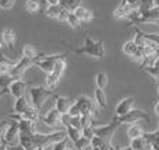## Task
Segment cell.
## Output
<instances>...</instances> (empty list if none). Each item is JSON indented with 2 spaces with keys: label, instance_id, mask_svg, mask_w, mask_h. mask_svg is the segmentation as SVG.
I'll use <instances>...</instances> for the list:
<instances>
[{
  "label": "cell",
  "instance_id": "29",
  "mask_svg": "<svg viewBox=\"0 0 159 150\" xmlns=\"http://www.w3.org/2000/svg\"><path fill=\"white\" fill-rule=\"evenodd\" d=\"M14 80H18V79H14L13 76H10V75L0 76V87H2V89H8Z\"/></svg>",
  "mask_w": 159,
  "mask_h": 150
},
{
  "label": "cell",
  "instance_id": "37",
  "mask_svg": "<svg viewBox=\"0 0 159 150\" xmlns=\"http://www.w3.org/2000/svg\"><path fill=\"white\" fill-rule=\"evenodd\" d=\"M70 126H73V128L78 129V131H81L82 129V125H81V117L80 118H75V117H70Z\"/></svg>",
  "mask_w": 159,
  "mask_h": 150
},
{
  "label": "cell",
  "instance_id": "33",
  "mask_svg": "<svg viewBox=\"0 0 159 150\" xmlns=\"http://www.w3.org/2000/svg\"><path fill=\"white\" fill-rule=\"evenodd\" d=\"M73 145H74V149H75V150H84L85 148H89V146H91V142H89L88 139H85L84 136H82L81 139L77 140L75 143H73Z\"/></svg>",
  "mask_w": 159,
  "mask_h": 150
},
{
  "label": "cell",
  "instance_id": "31",
  "mask_svg": "<svg viewBox=\"0 0 159 150\" xmlns=\"http://www.w3.org/2000/svg\"><path fill=\"white\" fill-rule=\"evenodd\" d=\"M107 143H109V142L103 140L102 138L95 136V138H92V139H91V148H99V149L103 150V149H105V146H106Z\"/></svg>",
  "mask_w": 159,
  "mask_h": 150
},
{
  "label": "cell",
  "instance_id": "7",
  "mask_svg": "<svg viewBox=\"0 0 159 150\" xmlns=\"http://www.w3.org/2000/svg\"><path fill=\"white\" fill-rule=\"evenodd\" d=\"M32 65H34L32 60H30V59L21 56V58H20L16 62V65L11 67V70H10V73H8V75L13 76L14 79H21L22 75H24V73L27 72V70L30 69Z\"/></svg>",
  "mask_w": 159,
  "mask_h": 150
},
{
  "label": "cell",
  "instance_id": "35",
  "mask_svg": "<svg viewBox=\"0 0 159 150\" xmlns=\"http://www.w3.org/2000/svg\"><path fill=\"white\" fill-rule=\"evenodd\" d=\"M67 114L70 115V117H75V118H80L81 117V109H80V107L75 104V101H74V104H73L71 107H70V109H69V112Z\"/></svg>",
  "mask_w": 159,
  "mask_h": 150
},
{
  "label": "cell",
  "instance_id": "5",
  "mask_svg": "<svg viewBox=\"0 0 159 150\" xmlns=\"http://www.w3.org/2000/svg\"><path fill=\"white\" fill-rule=\"evenodd\" d=\"M75 104L80 107L82 115H91V117L96 118V103L95 100H91L87 95H80V97L75 100Z\"/></svg>",
  "mask_w": 159,
  "mask_h": 150
},
{
  "label": "cell",
  "instance_id": "14",
  "mask_svg": "<svg viewBox=\"0 0 159 150\" xmlns=\"http://www.w3.org/2000/svg\"><path fill=\"white\" fill-rule=\"evenodd\" d=\"M93 97H95V103L99 108H102V109L107 108V98H106V93H105V90L96 87L95 91H93Z\"/></svg>",
  "mask_w": 159,
  "mask_h": 150
},
{
  "label": "cell",
  "instance_id": "22",
  "mask_svg": "<svg viewBox=\"0 0 159 150\" xmlns=\"http://www.w3.org/2000/svg\"><path fill=\"white\" fill-rule=\"evenodd\" d=\"M61 6L60 4H55V6H46V8H45L43 13L46 14L49 18H53V20H57L59 18V14H60L61 11Z\"/></svg>",
  "mask_w": 159,
  "mask_h": 150
},
{
  "label": "cell",
  "instance_id": "8",
  "mask_svg": "<svg viewBox=\"0 0 159 150\" xmlns=\"http://www.w3.org/2000/svg\"><path fill=\"white\" fill-rule=\"evenodd\" d=\"M134 104H135V100L134 97H124L121 98L120 101H117L116 104V108H115V114L116 117H123V115L129 114V112L134 111Z\"/></svg>",
  "mask_w": 159,
  "mask_h": 150
},
{
  "label": "cell",
  "instance_id": "32",
  "mask_svg": "<svg viewBox=\"0 0 159 150\" xmlns=\"http://www.w3.org/2000/svg\"><path fill=\"white\" fill-rule=\"evenodd\" d=\"M67 22H69L70 27H71V28H75V30H78V28L81 27V24H82V22L77 18V17L74 16V13H70V14H69V18H67Z\"/></svg>",
  "mask_w": 159,
  "mask_h": 150
},
{
  "label": "cell",
  "instance_id": "13",
  "mask_svg": "<svg viewBox=\"0 0 159 150\" xmlns=\"http://www.w3.org/2000/svg\"><path fill=\"white\" fill-rule=\"evenodd\" d=\"M73 13H74V16L77 17L81 22H89L93 20V13L91 10H88V8L82 7V6H78Z\"/></svg>",
  "mask_w": 159,
  "mask_h": 150
},
{
  "label": "cell",
  "instance_id": "36",
  "mask_svg": "<svg viewBox=\"0 0 159 150\" xmlns=\"http://www.w3.org/2000/svg\"><path fill=\"white\" fill-rule=\"evenodd\" d=\"M8 126H10V122H8V121H6V119L0 121V142H2L3 138H4V135H6V132H7Z\"/></svg>",
  "mask_w": 159,
  "mask_h": 150
},
{
  "label": "cell",
  "instance_id": "24",
  "mask_svg": "<svg viewBox=\"0 0 159 150\" xmlns=\"http://www.w3.org/2000/svg\"><path fill=\"white\" fill-rule=\"evenodd\" d=\"M137 49H138V45L134 42V39H131V41H127V42H124L123 44V52L126 53L127 56H134L135 55V52H137Z\"/></svg>",
  "mask_w": 159,
  "mask_h": 150
},
{
  "label": "cell",
  "instance_id": "20",
  "mask_svg": "<svg viewBox=\"0 0 159 150\" xmlns=\"http://www.w3.org/2000/svg\"><path fill=\"white\" fill-rule=\"evenodd\" d=\"M20 115L22 117V119L30 121V122H36V121H39V117H41V115H39V111L34 108L32 105H31L24 114H20Z\"/></svg>",
  "mask_w": 159,
  "mask_h": 150
},
{
  "label": "cell",
  "instance_id": "3",
  "mask_svg": "<svg viewBox=\"0 0 159 150\" xmlns=\"http://www.w3.org/2000/svg\"><path fill=\"white\" fill-rule=\"evenodd\" d=\"M113 119H116L119 123L121 125H124V123H129V125H131V123H137L140 119H145L147 122H149V115L148 112L145 111H141V109H134V111L129 112V114L123 115V117H113Z\"/></svg>",
  "mask_w": 159,
  "mask_h": 150
},
{
  "label": "cell",
  "instance_id": "28",
  "mask_svg": "<svg viewBox=\"0 0 159 150\" xmlns=\"http://www.w3.org/2000/svg\"><path fill=\"white\" fill-rule=\"evenodd\" d=\"M66 67H67L66 59H59V60H56L52 73H55V75H57V76H60V77H61V76H63V73H64V70H66Z\"/></svg>",
  "mask_w": 159,
  "mask_h": 150
},
{
  "label": "cell",
  "instance_id": "23",
  "mask_svg": "<svg viewBox=\"0 0 159 150\" xmlns=\"http://www.w3.org/2000/svg\"><path fill=\"white\" fill-rule=\"evenodd\" d=\"M130 148L133 150H147L149 146H148V143H147V140L144 139V136H141V138H137V139H131Z\"/></svg>",
  "mask_w": 159,
  "mask_h": 150
},
{
  "label": "cell",
  "instance_id": "2",
  "mask_svg": "<svg viewBox=\"0 0 159 150\" xmlns=\"http://www.w3.org/2000/svg\"><path fill=\"white\" fill-rule=\"evenodd\" d=\"M30 95H31V105L34 107L35 109L41 111L43 103L46 101V98H49L50 95H55L53 91L48 90L46 87L42 86H34L30 87Z\"/></svg>",
  "mask_w": 159,
  "mask_h": 150
},
{
  "label": "cell",
  "instance_id": "19",
  "mask_svg": "<svg viewBox=\"0 0 159 150\" xmlns=\"http://www.w3.org/2000/svg\"><path fill=\"white\" fill-rule=\"evenodd\" d=\"M145 131L141 128L138 123H131V125L127 128V135H129L130 139H137V138H141L144 136Z\"/></svg>",
  "mask_w": 159,
  "mask_h": 150
},
{
  "label": "cell",
  "instance_id": "26",
  "mask_svg": "<svg viewBox=\"0 0 159 150\" xmlns=\"http://www.w3.org/2000/svg\"><path fill=\"white\" fill-rule=\"evenodd\" d=\"M66 133H67V138H69L73 143H75L77 140H80L82 138L81 131H78V129L73 128V126H70V125L66 126Z\"/></svg>",
  "mask_w": 159,
  "mask_h": 150
},
{
  "label": "cell",
  "instance_id": "49",
  "mask_svg": "<svg viewBox=\"0 0 159 150\" xmlns=\"http://www.w3.org/2000/svg\"><path fill=\"white\" fill-rule=\"evenodd\" d=\"M36 150H45V149H41V148H39V149H36Z\"/></svg>",
  "mask_w": 159,
  "mask_h": 150
},
{
  "label": "cell",
  "instance_id": "4",
  "mask_svg": "<svg viewBox=\"0 0 159 150\" xmlns=\"http://www.w3.org/2000/svg\"><path fill=\"white\" fill-rule=\"evenodd\" d=\"M119 126H120V123L116 119H112V122L106 123V125L101 123L99 126H95V136L102 138L106 142H113V133Z\"/></svg>",
  "mask_w": 159,
  "mask_h": 150
},
{
  "label": "cell",
  "instance_id": "21",
  "mask_svg": "<svg viewBox=\"0 0 159 150\" xmlns=\"http://www.w3.org/2000/svg\"><path fill=\"white\" fill-rule=\"evenodd\" d=\"M25 10L30 14H36L42 10L41 0H27L25 2Z\"/></svg>",
  "mask_w": 159,
  "mask_h": 150
},
{
  "label": "cell",
  "instance_id": "30",
  "mask_svg": "<svg viewBox=\"0 0 159 150\" xmlns=\"http://www.w3.org/2000/svg\"><path fill=\"white\" fill-rule=\"evenodd\" d=\"M81 133L85 139H88L91 142V139L95 138V126H84L81 129Z\"/></svg>",
  "mask_w": 159,
  "mask_h": 150
},
{
  "label": "cell",
  "instance_id": "48",
  "mask_svg": "<svg viewBox=\"0 0 159 150\" xmlns=\"http://www.w3.org/2000/svg\"><path fill=\"white\" fill-rule=\"evenodd\" d=\"M158 95H159V84H158Z\"/></svg>",
  "mask_w": 159,
  "mask_h": 150
},
{
  "label": "cell",
  "instance_id": "9",
  "mask_svg": "<svg viewBox=\"0 0 159 150\" xmlns=\"http://www.w3.org/2000/svg\"><path fill=\"white\" fill-rule=\"evenodd\" d=\"M60 119H61V114L55 108V107L50 108L46 114H43V115L39 117V121L43 122L46 126H50V128H55L57 123H60Z\"/></svg>",
  "mask_w": 159,
  "mask_h": 150
},
{
  "label": "cell",
  "instance_id": "42",
  "mask_svg": "<svg viewBox=\"0 0 159 150\" xmlns=\"http://www.w3.org/2000/svg\"><path fill=\"white\" fill-rule=\"evenodd\" d=\"M103 150H116V146H113V143L112 142H109L106 146H105V149Z\"/></svg>",
  "mask_w": 159,
  "mask_h": 150
},
{
  "label": "cell",
  "instance_id": "45",
  "mask_svg": "<svg viewBox=\"0 0 159 150\" xmlns=\"http://www.w3.org/2000/svg\"><path fill=\"white\" fill-rule=\"evenodd\" d=\"M116 150H133L130 146H127V148H120V146H116Z\"/></svg>",
  "mask_w": 159,
  "mask_h": 150
},
{
  "label": "cell",
  "instance_id": "52",
  "mask_svg": "<svg viewBox=\"0 0 159 150\" xmlns=\"http://www.w3.org/2000/svg\"><path fill=\"white\" fill-rule=\"evenodd\" d=\"M158 129H159V128H158Z\"/></svg>",
  "mask_w": 159,
  "mask_h": 150
},
{
  "label": "cell",
  "instance_id": "6",
  "mask_svg": "<svg viewBox=\"0 0 159 150\" xmlns=\"http://www.w3.org/2000/svg\"><path fill=\"white\" fill-rule=\"evenodd\" d=\"M18 135H20L18 122L14 121L13 123H10V126H8V129H7V132H6L4 138H3L2 143L3 145H6L7 148H17V146L20 145Z\"/></svg>",
  "mask_w": 159,
  "mask_h": 150
},
{
  "label": "cell",
  "instance_id": "46",
  "mask_svg": "<svg viewBox=\"0 0 159 150\" xmlns=\"http://www.w3.org/2000/svg\"><path fill=\"white\" fill-rule=\"evenodd\" d=\"M4 46H6V45L3 44V41H2V39H0V55H2V53H3V49H4Z\"/></svg>",
  "mask_w": 159,
  "mask_h": 150
},
{
  "label": "cell",
  "instance_id": "43",
  "mask_svg": "<svg viewBox=\"0 0 159 150\" xmlns=\"http://www.w3.org/2000/svg\"><path fill=\"white\" fill-rule=\"evenodd\" d=\"M7 93H10V91H8V89H2V90H0V100H2V97H3V95H6Z\"/></svg>",
  "mask_w": 159,
  "mask_h": 150
},
{
  "label": "cell",
  "instance_id": "44",
  "mask_svg": "<svg viewBox=\"0 0 159 150\" xmlns=\"http://www.w3.org/2000/svg\"><path fill=\"white\" fill-rule=\"evenodd\" d=\"M154 112L159 117V101H158L157 104H155V107H154Z\"/></svg>",
  "mask_w": 159,
  "mask_h": 150
},
{
  "label": "cell",
  "instance_id": "27",
  "mask_svg": "<svg viewBox=\"0 0 159 150\" xmlns=\"http://www.w3.org/2000/svg\"><path fill=\"white\" fill-rule=\"evenodd\" d=\"M59 4L63 8L69 10L70 13H73L78 6H81V0H59Z\"/></svg>",
  "mask_w": 159,
  "mask_h": 150
},
{
  "label": "cell",
  "instance_id": "1",
  "mask_svg": "<svg viewBox=\"0 0 159 150\" xmlns=\"http://www.w3.org/2000/svg\"><path fill=\"white\" fill-rule=\"evenodd\" d=\"M73 53L75 55H89L92 58L96 59H102L105 56V46H103V41H93L89 35H85L84 38V45L80 46L78 49H75Z\"/></svg>",
  "mask_w": 159,
  "mask_h": 150
},
{
  "label": "cell",
  "instance_id": "11",
  "mask_svg": "<svg viewBox=\"0 0 159 150\" xmlns=\"http://www.w3.org/2000/svg\"><path fill=\"white\" fill-rule=\"evenodd\" d=\"M25 89H27V83L24 80H21V79H18V80H14L11 83V86L8 87V91L17 100V98L25 95Z\"/></svg>",
  "mask_w": 159,
  "mask_h": 150
},
{
  "label": "cell",
  "instance_id": "39",
  "mask_svg": "<svg viewBox=\"0 0 159 150\" xmlns=\"http://www.w3.org/2000/svg\"><path fill=\"white\" fill-rule=\"evenodd\" d=\"M14 3H16V0H0V8H4V10L11 8Z\"/></svg>",
  "mask_w": 159,
  "mask_h": 150
},
{
  "label": "cell",
  "instance_id": "10",
  "mask_svg": "<svg viewBox=\"0 0 159 150\" xmlns=\"http://www.w3.org/2000/svg\"><path fill=\"white\" fill-rule=\"evenodd\" d=\"M0 39H2L3 44H4L8 49L14 51L16 44H17V34L13 28H4V30L2 31V36H0Z\"/></svg>",
  "mask_w": 159,
  "mask_h": 150
},
{
  "label": "cell",
  "instance_id": "17",
  "mask_svg": "<svg viewBox=\"0 0 159 150\" xmlns=\"http://www.w3.org/2000/svg\"><path fill=\"white\" fill-rule=\"evenodd\" d=\"M30 107H31V103H28L25 95L24 97H20V98H17L16 103H14V112H16V114H24Z\"/></svg>",
  "mask_w": 159,
  "mask_h": 150
},
{
  "label": "cell",
  "instance_id": "15",
  "mask_svg": "<svg viewBox=\"0 0 159 150\" xmlns=\"http://www.w3.org/2000/svg\"><path fill=\"white\" fill-rule=\"evenodd\" d=\"M131 11H133V8L127 4L126 6H119V7H116L115 11H113V17H115L116 20H129Z\"/></svg>",
  "mask_w": 159,
  "mask_h": 150
},
{
  "label": "cell",
  "instance_id": "51",
  "mask_svg": "<svg viewBox=\"0 0 159 150\" xmlns=\"http://www.w3.org/2000/svg\"><path fill=\"white\" fill-rule=\"evenodd\" d=\"M0 143H2V142H0Z\"/></svg>",
  "mask_w": 159,
  "mask_h": 150
},
{
  "label": "cell",
  "instance_id": "18",
  "mask_svg": "<svg viewBox=\"0 0 159 150\" xmlns=\"http://www.w3.org/2000/svg\"><path fill=\"white\" fill-rule=\"evenodd\" d=\"M39 53L41 52H39L34 45H24V48H22V51H21V56H24V58L30 59V60H32V62H34V59L38 58Z\"/></svg>",
  "mask_w": 159,
  "mask_h": 150
},
{
  "label": "cell",
  "instance_id": "16",
  "mask_svg": "<svg viewBox=\"0 0 159 150\" xmlns=\"http://www.w3.org/2000/svg\"><path fill=\"white\" fill-rule=\"evenodd\" d=\"M60 79H61L60 76L55 75V73H49V75H46V79H45V87L48 90H50V91H53V90L57 89Z\"/></svg>",
  "mask_w": 159,
  "mask_h": 150
},
{
  "label": "cell",
  "instance_id": "25",
  "mask_svg": "<svg viewBox=\"0 0 159 150\" xmlns=\"http://www.w3.org/2000/svg\"><path fill=\"white\" fill-rule=\"evenodd\" d=\"M95 83H96L98 89L105 90L109 86V76H107L106 73H98V75L95 76Z\"/></svg>",
  "mask_w": 159,
  "mask_h": 150
},
{
  "label": "cell",
  "instance_id": "38",
  "mask_svg": "<svg viewBox=\"0 0 159 150\" xmlns=\"http://www.w3.org/2000/svg\"><path fill=\"white\" fill-rule=\"evenodd\" d=\"M126 4L130 6L133 10H137V8L141 7V4H143V0H127Z\"/></svg>",
  "mask_w": 159,
  "mask_h": 150
},
{
  "label": "cell",
  "instance_id": "34",
  "mask_svg": "<svg viewBox=\"0 0 159 150\" xmlns=\"http://www.w3.org/2000/svg\"><path fill=\"white\" fill-rule=\"evenodd\" d=\"M71 142V140L69 139V138H64L63 140H60V142H57V143H55V145H52L50 148H52V150H64L69 146V143Z\"/></svg>",
  "mask_w": 159,
  "mask_h": 150
},
{
  "label": "cell",
  "instance_id": "12",
  "mask_svg": "<svg viewBox=\"0 0 159 150\" xmlns=\"http://www.w3.org/2000/svg\"><path fill=\"white\" fill-rule=\"evenodd\" d=\"M73 104L74 103H73L70 98L63 97V95H55V108L57 109L60 114H67Z\"/></svg>",
  "mask_w": 159,
  "mask_h": 150
},
{
  "label": "cell",
  "instance_id": "40",
  "mask_svg": "<svg viewBox=\"0 0 159 150\" xmlns=\"http://www.w3.org/2000/svg\"><path fill=\"white\" fill-rule=\"evenodd\" d=\"M69 14H70V11L69 10H66V8H61V11H60V14H59V18H57V21H66L67 22V18H69Z\"/></svg>",
  "mask_w": 159,
  "mask_h": 150
},
{
  "label": "cell",
  "instance_id": "47",
  "mask_svg": "<svg viewBox=\"0 0 159 150\" xmlns=\"http://www.w3.org/2000/svg\"><path fill=\"white\" fill-rule=\"evenodd\" d=\"M92 150H102V149H99V148H92Z\"/></svg>",
  "mask_w": 159,
  "mask_h": 150
},
{
  "label": "cell",
  "instance_id": "50",
  "mask_svg": "<svg viewBox=\"0 0 159 150\" xmlns=\"http://www.w3.org/2000/svg\"><path fill=\"white\" fill-rule=\"evenodd\" d=\"M157 25H158V27H159V22H158V24H157Z\"/></svg>",
  "mask_w": 159,
  "mask_h": 150
},
{
  "label": "cell",
  "instance_id": "41",
  "mask_svg": "<svg viewBox=\"0 0 159 150\" xmlns=\"http://www.w3.org/2000/svg\"><path fill=\"white\" fill-rule=\"evenodd\" d=\"M45 2L48 6H55V4H59V0H42Z\"/></svg>",
  "mask_w": 159,
  "mask_h": 150
}]
</instances>
